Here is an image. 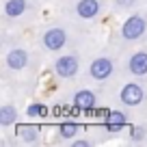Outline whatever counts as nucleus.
Returning a JSON list of instances; mask_svg holds the SVG:
<instances>
[{
    "label": "nucleus",
    "mask_w": 147,
    "mask_h": 147,
    "mask_svg": "<svg viewBox=\"0 0 147 147\" xmlns=\"http://www.w3.org/2000/svg\"><path fill=\"white\" fill-rule=\"evenodd\" d=\"M2 13L7 20H18L26 13V0H5Z\"/></svg>",
    "instance_id": "nucleus-12"
},
{
    "label": "nucleus",
    "mask_w": 147,
    "mask_h": 147,
    "mask_svg": "<svg viewBox=\"0 0 147 147\" xmlns=\"http://www.w3.org/2000/svg\"><path fill=\"white\" fill-rule=\"evenodd\" d=\"M26 115L28 117H46L48 115V108L43 104H30L26 108Z\"/></svg>",
    "instance_id": "nucleus-15"
},
{
    "label": "nucleus",
    "mask_w": 147,
    "mask_h": 147,
    "mask_svg": "<svg viewBox=\"0 0 147 147\" xmlns=\"http://www.w3.org/2000/svg\"><path fill=\"white\" fill-rule=\"evenodd\" d=\"M15 134H18L24 143L32 145V143H39V138H41V128L35 125V123H18Z\"/></svg>",
    "instance_id": "nucleus-11"
},
{
    "label": "nucleus",
    "mask_w": 147,
    "mask_h": 147,
    "mask_svg": "<svg viewBox=\"0 0 147 147\" xmlns=\"http://www.w3.org/2000/svg\"><path fill=\"white\" fill-rule=\"evenodd\" d=\"M147 30V20L143 13H132L119 28V35L123 41H138Z\"/></svg>",
    "instance_id": "nucleus-1"
},
{
    "label": "nucleus",
    "mask_w": 147,
    "mask_h": 147,
    "mask_svg": "<svg viewBox=\"0 0 147 147\" xmlns=\"http://www.w3.org/2000/svg\"><path fill=\"white\" fill-rule=\"evenodd\" d=\"M128 71L136 78L147 76V50H138L128 59Z\"/></svg>",
    "instance_id": "nucleus-8"
},
{
    "label": "nucleus",
    "mask_w": 147,
    "mask_h": 147,
    "mask_svg": "<svg viewBox=\"0 0 147 147\" xmlns=\"http://www.w3.org/2000/svg\"><path fill=\"white\" fill-rule=\"evenodd\" d=\"M145 141V130L143 128H132L130 130V143L136 145V143H143Z\"/></svg>",
    "instance_id": "nucleus-16"
},
{
    "label": "nucleus",
    "mask_w": 147,
    "mask_h": 147,
    "mask_svg": "<svg viewBox=\"0 0 147 147\" xmlns=\"http://www.w3.org/2000/svg\"><path fill=\"white\" fill-rule=\"evenodd\" d=\"M28 65V52L24 48H11L9 52L5 54V67L11 69V71H20Z\"/></svg>",
    "instance_id": "nucleus-7"
},
{
    "label": "nucleus",
    "mask_w": 147,
    "mask_h": 147,
    "mask_svg": "<svg viewBox=\"0 0 147 147\" xmlns=\"http://www.w3.org/2000/svg\"><path fill=\"white\" fill-rule=\"evenodd\" d=\"M80 132V125L76 123V121H63V123L59 125V136L65 138V141H71V138H76V134Z\"/></svg>",
    "instance_id": "nucleus-14"
},
{
    "label": "nucleus",
    "mask_w": 147,
    "mask_h": 147,
    "mask_svg": "<svg viewBox=\"0 0 147 147\" xmlns=\"http://www.w3.org/2000/svg\"><path fill=\"white\" fill-rule=\"evenodd\" d=\"M41 43L46 50L50 52H59L65 48V43H67V30L61 26H50L46 32L41 35Z\"/></svg>",
    "instance_id": "nucleus-5"
},
{
    "label": "nucleus",
    "mask_w": 147,
    "mask_h": 147,
    "mask_svg": "<svg viewBox=\"0 0 147 147\" xmlns=\"http://www.w3.org/2000/svg\"><path fill=\"white\" fill-rule=\"evenodd\" d=\"M119 102L128 108H136L145 102V89L141 87L138 82H128L121 87V93H119Z\"/></svg>",
    "instance_id": "nucleus-4"
},
{
    "label": "nucleus",
    "mask_w": 147,
    "mask_h": 147,
    "mask_svg": "<svg viewBox=\"0 0 147 147\" xmlns=\"http://www.w3.org/2000/svg\"><path fill=\"white\" fill-rule=\"evenodd\" d=\"M74 13L80 20H95L102 13V2L100 0H78L74 5Z\"/></svg>",
    "instance_id": "nucleus-6"
},
{
    "label": "nucleus",
    "mask_w": 147,
    "mask_h": 147,
    "mask_svg": "<svg viewBox=\"0 0 147 147\" xmlns=\"http://www.w3.org/2000/svg\"><path fill=\"white\" fill-rule=\"evenodd\" d=\"M52 67H54V74L59 78L71 80V78H76V74H78V69H80V63H78V56L63 54V56H59V59L54 61Z\"/></svg>",
    "instance_id": "nucleus-2"
},
{
    "label": "nucleus",
    "mask_w": 147,
    "mask_h": 147,
    "mask_svg": "<svg viewBox=\"0 0 147 147\" xmlns=\"http://www.w3.org/2000/svg\"><path fill=\"white\" fill-rule=\"evenodd\" d=\"M69 145H71V147H91L93 143L89 141V138H71Z\"/></svg>",
    "instance_id": "nucleus-17"
},
{
    "label": "nucleus",
    "mask_w": 147,
    "mask_h": 147,
    "mask_svg": "<svg viewBox=\"0 0 147 147\" xmlns=\"http://www.w3.org/2000/svg\"><path fill=\"white\" fill-rule=\"evenodd\" d=\"M13 123H18V108L13 104H2L0 106V125L9 128Z\"/></svg>",
    "instance_id": "nucleus-13"
},
{
    "label": "nucleus",
    "mask_w": 147,
    "mask_h": 147,
    "mask_svg": "<svg viewBox=\"0 0 147 147\" xmlns=\"http://www.w3.org/2000/svg\"><path fill=\"white\" fill-rule=\"evenodd\" d=\"M125 123H128V115H125V113H121V110H110L106 121H104V128H106V132L117 134V132H121V130L125 128Z\"/></svg>",
    "instance_id": "nucleus-9"
},
{
    "label": "nucleus",
    "mask_w": 147,
    "mask_h": 147,
    "mask_svg": "<svg viewBox=\"0 0 147 147\" xmlns=\"http://www.w3.org/2000/svg\"><path fill=\"white\" fill-rule=\"evenodd\" d=\"M113 71H115V63L110 56H97L89 65V76H91V80H97V82L108 80L113 76Z\"/></svg>",
    "instance_id": "nucleus-3"
},
{
    "label": "nucleus",
    "mask_w": 147,
    "mask_h": 147,
    "mask_svg": "<svg viewBox=\"0 0 147 147\" xmlns=\"http://www.w3.org/2000/svg\"><path fill=\"white\" fill-rule=\"evenodd\" d=\"M134 2H136V0H115V7L117 9H130Z\"/></svg>",
    "instance_id": "nucleus-18"
},
{
    "label": "nucleus",
    "mask_w": 147,
    "mask_h": 147,
    "mask_svg": "<svg viewBox=\"0 0 147 147\" xmlns=\"http://www.w3.org/2000/svg\"><path fill=\"white\" fill-rule=\"evenodd\" d=\"M71 102H74V106H76L78 110H93L95 104H97L95 93L89 91V89H80V91H76L74 97H71Z\"/></svg>",
    "instance_id": "nucleus-10"
}]
</instances>
